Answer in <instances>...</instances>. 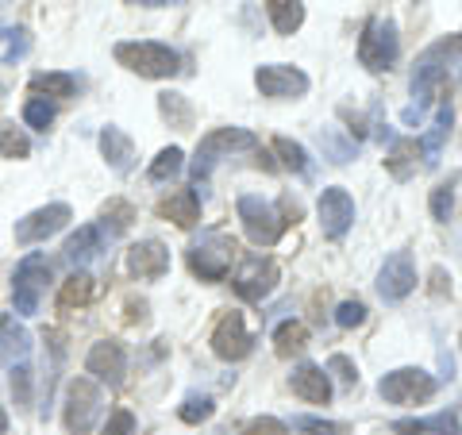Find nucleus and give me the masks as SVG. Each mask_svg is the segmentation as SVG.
<instances>
[{
  "label": "nucleus",
  "mask_w": 462,
  "mask_h": 435,
  "mask_svg": "<svg viewBox=\"0 0 462 435\" xmlns=\"http://www.w3.org/2000/svg\"><path fill=\"white\" fill-rule=\"evenodd\" d=\"M23 120H27V127H35V132H47L54 124V105L47 97H32L23 105Z\"/></svg>",
  "instance_id": "obj_32"
},
{
  "label": "nucleus",
  "mask_w": 462,
  "mask_h": 435,
  "mask_svg": "<svg viewBox=\"0 0 462 435\" xmlns=\"http://www.w3.org/2000/svg\"><path fill=\"white\" fill-rule=\"evenodd\" d=\"M231 282H236V293L243 301H263L273 293V285H278V266H273V258L251 255V258H243V266Z\"/></svg>",
  "instance_id": "obj_12"
},
{
  "label": "nucleus",
  "mask_w": 462,
  "mask_h": 435,
  "mask_svg": "<svg viewBox=\"0 0 462 435\" xmlns=\"http://www.w3.org/2000/svg\"><path fill=\"white\" fill-rule=\"evenodd\" d=\"M212 412H216V404L205 393H189V397H185V404L178 409V416L185 420V424H200V420H208Z\"/></svg>",
  "instance_id": "obj_34"
},
{
  "label": "nucleus",
  "mask_w": 462,
  "mask_h": 435,
  "mask_svg": "<svg viewBox=\"0 0 462 435\" xmlns=\"http://www.w3.org/2000/svg\"><path fill=\"white\" fill-rule=\"evenodd\" d=\"M0 39H8L5 62H16V58H23V54H27V32H23V27H16V32H5Z\"/></svg>",
  "instance_id": "obj_44"
},
{
  "label": "nucleus",
  "mask_w": 462,
  "mask_h": 435,
  "mask_svg": "<svg viewBox=\"0 0 462 435\" xmlns=\"http://www.w3.org/2000/svg\"><path fill=\"white\" fill-rule=\"evenodd\" d=\"M100 435H135V416L127 412V409H116L112 416H108V424H105V431Z\"/></svg>",
  "instance_id": "obj_42"
},
{
  "label": "nucleus",
  "mask_w": 462,
  "mask_h": 435,
  "mask_svg": "<svg viewBox=\"0 0 462 435\" xmlns=\"http://www.w3.org/2000/svg\"><path fill=\"white\" fill-rule=\"evenodd\" d=\"M127 270L135 273L143 282H158L170 273V251L158 239H143L127 251Z\"/></svg>",
  "instance_id": "obj_16"
},
{
  "label": "nucleus",
  "mask_w": 462,
  "mask_h": 435,
  "mask_svg": "<svg viewBox=\"0 0 462 435\" xmlns=\"http://www.w3.org/2000/svg\"><path fill=\"white\" fill-rule=\"evenodd\" d=\"M436 389H439V382L420 366H401L378 382V393L389 404H424L436 397Z\"/></svg>",
  "instance_id": "obj_6"
},
{
  "label": "nucleus",
  "mask_w": 462,
  "mask_h": 435,
  "mask_svg": "<svg viewBox=\"0 0 462 435\" xmlns=\"http://www.w3.org/2000/svg\"><path fill=\"white\" fill-rule=\"evenodd\" d=\"M112 54H116V62L127 66L139 78H173L181 69V54L173 47H166V42H151V39L116 42Z\"/></svg>",
  "instance_id": "obj_2"
},
{
  "label": "nucleus",
  "mask_w": 462,
  "mask_h": 435,
  "mask_svg": "<svg viewBox=\"0 0 462 435\" xmlns=\"http://www.w3.org/2000/svg\"><path fill=\"white\" fill-rule=\"evenodd\" d=\"M0 435H8V416H5V409H0Z\"/></svg>",
  "instance_id": "obj_46"
},
{
  "label": "nucleus",
  "mask_w": 462,
  "mask_h": 435,
  "mask_svg": "<svg viewBox=\"0 0 462 435\" xmlns=\"http://www.w3.org/2000/svg\"><path fill=\"white\" fill-rule=\"evenodd\" d=\"M16 374H12V393H16V404H32V370L23 366H12Z\"/></svg>",
  "instance_id": "obj_40"
},
{
  "label": "nucleus",
  "mask_w": 462,
  "mask_h": 435,
  "mask_svg": "<svg viewBox=\"0 0 462 435\" xmlns=\"http://www.w3.org/2000/svg\"><path fill=\"white\" fill-rule=\"evenodd\" d=\"M316 212H320V227L328 239H343L355 224V200L343 185H328L320 200H316Z\"/></svg>",
  "instance_id": "obj_10"
},
{
  "label": "nucleus",
  "mask_w": 462,
  "mask_h": 435,
  "mask_svg": "<svg viewBox=\"0 0 462 435\" xmlns=\"http://www.w3.org/2000/svg\"><path fill=\"white\" fill-rule=\"evenodd\" d=\"M266 12H270V23L278 35H293V32H300V23H305V5H300V0H266Z\"/></svg>",
  "instance_id": "obj_23"
},
{
  "label": "nucleus",
  "mask_w": 462,
  "mask_h": 435,
  "mask_svg": "<svg viewBox=\"0 0 462 435\" xmlns=\"http://www.w3.org/2000/svg\"><path fill=\"white\" fill-rule=\"evenodd\" d=\"M100 154L108 158V166L116 173H127L135 166V143L127 139L120 127H105V132H100Z\"/></svg>",
  "instance_id": "obj_20"
},
{
  "label": "nucleus",
  "mask_w": 462,
  "mask_h": 435,
  "mask_svg": "<svg viewBox=\"0 0 462 435\" xmlns=\"http://www.w3.org/2000/svg\"><path fill=\"white\" fill-rule=\"evenodd\" d=\"M451 208H455V190L451 185H436V190H431V216H436V220H451Z\"/></svg>",
  "instance_id": "obj_36"
},
{
  "label": "nucleus",
  "mask_w": 462,
  "mask_h": 435,
  "mask_svg": "<svg viewBox=\"0 0 462 435\" xmlns=\"http://www.w3.org/2000/svg\"><path fill=\"white\" fill-rule=\"evenodd\" d=\"M336 324H339V328H358V324H366V304H363V301H343L339 309H336Z\"/></svg>",
  "instance_id": "obj_38"
},
{
  "label": "nucleus",
  "mask_w": 462,
  "mask_h": 435,
  "mask_svg": "<svg viewBox=\"0 0 462 435\" xmlns=\"http://www.w3.org/2000/svg\"><path fill=\"white\" fill-rule=\"evenodd\" d=\"M32 355V331L16 316H0V366H20Z\"/></svg>",
  "instance_id": "obj_18"
},
{
  "label": "nucleus",
  "mask_w": 462,
  "mask_h": 435,
  "mask_svg": "<svg viewBox=\"0 0 462 435\" xmlns=\"http://www.w3.org/2000/svg\"><path fill=\"white\" fill-rule=\"evenodd\" d=\"M258 147V135L247 132V127H216V132H208L205 139H200L197 147V158H193V178L205 181L212 166L220 162L224 154H236V151H254Z\"/></svg>",
  "instance_id": "obj_4"
},
{
  "label": "nucleus",
  "mask_w": 462,
  "mask_h": 435,
  "mask_svg": "<svg viewBox=\"0 0 462 435\" xmlns=\"http://www.w3.org/2000/svg\"><path fill=\"white\" fill-rule=\"evenodd\" d=\"M297 216H300V205L289 197L282 200V208H273L270 200L254 197V193L239 197V220H243V231H247V239L254 246H273L285 236L289 224H297Z\"/></svg>",
  "instance_id": "obj_1"
},
{
  "label": "nucleus",
  "mask_w": 462,
  "mask_h": 435,
  "mask_svg": "<svg viewBox=\"0 0 462 435\" xmlns=\"http://www.w3.org/2000/svg\"><path fill=\"white\" fill-rule=\"evenodd\" d=\"M397 435H462V409H451V412H436L428 420H397L393 424Z\"/></svg>",
  "instance_id": "obj_19"
},
{
  "label": "nucleus",
  "mask_w": 462,
  "mask_h": 435,
  "mask_svg": "<svg viewBox=\"0 0 462 435\" xmlns=\"http://www.w3.org/2000/svg\"><path fill=\"white\" fill-rule=\"evenodd\" d=\"M231 263H236V239L220 236V231L193 243V251H189V270L200 282H224Z\"/></svg>",
  "instance_id": "obj_7"
},
{
  "label": "nucleus",
  "mask_w": 462,
  "mask_h": 435,
  "mask_svg": "<svg viewBox=\"0 0 462 435\" xmlns=\"http://www.w3.org/2000/svg\"><path fill=\"white\" fill-rule=\"evenodd\" d=\"M397 54H401L397 23L374 16V20L363 27V35H358V62H363L370 74H382V69H389V66L397 62Z\"/></svg>",
  "instance_id": "obj_3"
},
{
  "label": "nucleus",
  "mask_w": 462,
  "mask_h": 435,
  "mask_svg": "<svg viewBox=\"0 0 462 435\" xmlns=\"http://www.w3.org/2000/svg\"><path fill=\"white\" fill-rule=\"evenodd\" d=\"M93 297V278L89 273H74V278L62 282V293H58V309H81Z\"/></svg>",
  "instance_id": "obj_29"
},
{
  "label": "nucleus",
  "mask_w": 462,
  "mask_h": 435,
  "mask_svg": "<svg viewBox=\"0 0 462 435\" xmlns=\"http://www.w3.org/2000/svg\"><path fill=\"white\" fill-rule=\"evenodd\" d=\"M273 151L282 154V162H285V170H293V173H300V178H309L312 173V158H309V151L300 147L297 139H285V135H278L273 139Z\"/></svg>",
  "instance_id": "obj_28"
},
{
  "label": "nucleus",
  "mask_w": 462,
  "mask_h": 435,
  "mask_svg": "<svg viewBox=\"0 0 462 435\" xmlns=\"http://www.w3.org/2000/svg\"><path fill=\"white\" fill-rule=\"evenodd\" d=\"M0 8H5V0H0Z\"/></svg>",
  "instance_id": "obj_47"
},
{
  "label": "nucleus",
  "mask_w": 462,
  "mask_h": 435,
  "mask_svg": "<svg viewBox=\"0 0 462 435\" xmlns=\"http://www.w3.org/2000/svg\"><path fill=\"white\" fill-rule=\"evenodd\" d=\"M105 409V393L93 378H74L66 389V431L69 435H89Z\"/></svg>",
  "instance_id": "obj_5"
},
{
  "label": "nucleus",
  "mask_w": 462,
  "mask_h": 435,
  "mask_svg": "<svg viewBox=\"0 0 462 435\" xmlns=\"http://www.w3.org/2000/svg\"><path fill=\"white\" fill-rule=\"evenodd\" d=\"M51 282V263L42 255H27L23 263L12 273V301H16L20 316H35L39 312V297Z\"/></svg>",
  "instance_id": "obj_8"
},
{
  "label": "nucleus",
  "mask_w": 462,
  "mask_h": 435,
  "mask_svg": "<svg viewBox=\"0 0 462 435\" xmlns=\"http://www.w3.org/2000/svg\"><path fill=\"white\" fill-rule=\"evenodd\" d=\"M69 205H42V208H35L32 216H23V220L16 224V239L27 246V243H42V239H51L54 231H62L66 224H69Z\"/></svg>",
  "instance_id": "obj_13"
},
{
  "label": "nucleus",
  "mask_w": 462,
  "mask_h": 435,
  "mask_svg": "<svg viewBox=\"0 0 462 435\" xmlns=\"http://www.w3.org/2000/svg\"><path fill=\"white\" fill-rule=\"evenodd\" d=\"M416 289V263H412V255L409 251H393L382 263V270H378V293H382V301H389V304H397V301H404Z\"/></svg>",
  "instance_id": "obj_11"
},
{
  "label": "nucleus",
  "mask_w": 462,
  "mask_h": 435,
  "mask_svg": "<svg viewBox=\"0 0 462 435\" xmlns=\"http://www.w3.org/2000/svg\"><path fill=\"white\" fill-rule=\"evenodd\" d=\"M416 154H420V143L416 139H393V151H389V158H385L389 173H393L397 181H404L416 170Z\"/></svg>",
  "instance_id": "obj_26"
},
{
  "label": "nucleus",
  "mask_w": 462,
  "mask_h": 435,
  "mask_svg": "<svg viewBox=\"0 0 462 435\" xmlns=\"http://www.w3.org/2000/svg\"><path fill=\"white\" fill-rule=\"evenodd\" d=\"M0 154L5 158H27L32 154V143H27V135L20 132V127L0 124Z\"/></svg>",
  "instance_id": "obj_33"
},
{
  "label": "nucleus",
  "mask_w": 462,
  "mask_h": 435,
  "mask_svg": "<svg viewBox=\"0 0 462 435\" xmlns=\"http://www.w3.org/2000/svg\"><path fill=\"white\" fill-rule=\"evenodd\" d=\"M158 212L178 227H193L200 220V197H197V190H173L162 205H158Z\"/></svg>",
  "instance_id": "obj_21"
},
{
  "label": "nucleus",
  "mask_w": 462,
  "mask_h": 435,
  "mask_svg": "<svg viewBox=\"0 0 462 435\" xmlns=\"http://www.w3.org/2000/svg\"><path fill=\"white\" fill-rule=\"evenodd\" d=\"M451 120H455L451 105H439L436 124H431V132H428V135H424V143H420V151H424V166H436V162H439V147H443V139L451 135Z\"/></svg>",
  "instance_id": "obj_24"
},
{
  "label": "nucleus",
  "mask_w": 462,
  "mask_h": 435,
  "mask_svg": "<svg viewBox=\"0 0 462 435\" xmlns=\"http://www.w3.org/2000/svg\"><path fill=\"white\" fill-rule=\"evenodd\" d=\"M181 166H185L181 147H166V151H158V158L151 162V181H170V178H178Z\"/></svg>",
  "instance_id": "obj_31"
},
{
  "label": "nucleus",
  "mask_w": 462,
  "mask_h": 435,
  "mask_svg": "<svg viewBox=\"0 0 462 435\" xmlns=\"http://www.w3.org/2000/svg\"><path fill=\"white\" fill-rule=\"evenodd\" d=\"M289 385H293V393L300 401L309 404H328L331 401V378L324 366H312V362H300V366L293 370V378H289Z\"/></svg>",
  "instance_id": "obj_17"
},
{
  "label": "nucleus",
  "mask_w": 462,
  "mask_h": 435,
  "mask_svg": "<svg viewBox=\"0 0 462 435\" xmlns=\"http://www.w3.org/2000/svg\"><path fill=\"white\" fill-rule=\"evenodd\" d=\"M85 370H89L97 382H105V385H120L124 374H127V355H124V347L116 343V339L93 343L89 358H85Z\"/></svg>",
  "instance_id": "obj_15"
},
{
  "label": "nucleus",
  "mask_w": 462,
  "mask_h": 435,
  "mask_svg": "<svg viewBox=\"0 0 462 435\" xmlns=\"http://www.w3.org/2000/svg\"><path fill=\"white\" fill-rule=\"evenodd\" d=\"M243 435H289V428L282 424L278 416H254L247 428H243Z\"/></svg>",
  "instance_id": "obj_39"
},
{
  "label": "nucleus",
  "mask_w": 462,
  "mask_h": 435,
  "mask_svg": "<svg viewBox=\"0 0 462 435\" xmlns=\"http://www.w3.org/2000/svg\"><path fill=\"white\" fill-rule=\"evenodd\" d=\"M100 251H105V231H100L97 224H85V227H78L74 236L66 239V258H69V263H78V266L93 263Z\"/></svg>",
  "instance_id": "obj_22"
},
{
  "label": "nucleus",
  "mask_w": 462,
  "mask_h": 435,
  "mask_svg": "<svg viewBox=\"0 0 462 435\" xmlns=\"http://www.w3.org/2000/svg\"><path fill=\"white\" fill-rule=\"evenodd\" d=\"M305 343H309V328L300 320H285L278 331H273V351H278L282 358L305 351Z\"/></svg>",
  "instance_id": "obj_27"
},
{
  "label": "nucleus",
  "mask_w": 462,
  "mask_h": 435,
  "mask_svg": "<svg viewBox=\"0 0 462 435\" xmlns=\"http://www.w3.org/2000/svg\"><path fill=\"white\" fill-rule=\"evenodd\" d=\"M127 5H143V8H178V5H189V0H127Z\"/></svg>",
  "instance_id": "obj_45"
},
{
  "label": "nucleus",
  "mask_w": 462,
  "mask_h": 435,
  "mask_svg": "<svg viewBox=\"0 0 462 435\" xmlns=\"http://www.w3.org/2000/svg\"><path fill=\"white\" fill-rule=\"evenodd\" d=\"M158 108H162L166 120H173L178 127L189 124V105L181 100V93H162V97H158Z\"/></svg>",
  "instance_id": "obj_35"
},
{
  "label": "nucleus",
  "mask_w": 462,
  "mask_h": 435,
  "mask_svg": "<svg viewBox=\"0 0 462 435\" xmlns=\"http://www.w3.org/2000/svg\"><path fill=\"white\" fill-rule=\"evenodd\" d=\"M316 139H320V151H324V158H331L336 166H343V162H351L355 158V139H343V132L336 124H328V127H320L316 132Z\"/></svg>",
  "instance_id": "obj_25"
},
{
  "label": "nucleus",
  "mask_w": 462,
  "mask_h": 435,
  "mask_svg": "<svg viewBox=\"0 0 462 435\" xmlns=\"http://www.w3.org/2000/svg\"><path fill=\"white\" fill-rule=\"evenodd\" d=\"M112 220V231H124L127 224H132V205H124V200H112V205L105 208V224Z\"/></svg>",
  "instance_id": "obj_43"
},
{
  "label": "nucleus",
  "mask_w": 462,
  "mask_h": 435,
  "mask_svg": "<svg viewBox=\"0 0 462 435\" xmlns=\"http://www.w3.org/2000/svg\"><path fill=\"white\" fill-rule=\"evenodd\" d=\"M32 89L35 93H47V97H74L78 93V78L51 69V74H35L32 78Z\"/></svg>",
  "instance_id": "obj_30"
},
{
  "label": "nucleus",
  "mask_w": 462,
  "mask_h": 435,
  "mask_svg": "<svg viewBox=\"0 0 462 435\" xmlns=\"http://www.w3.org/2000/svg\"><path fill=\"white\" fill-rule=\"evenodd\" d=\"M293 428H297V431H309V435H346L343 424H331V420H316V416H297Z\"/></svg>",
  "instance_id": "obj_37"
},
{
  "label": "nucleus",
  "mask_w": 462,
  "mask_h": 435,
  "mask_svg": "<svg viewBox=\"0 0 462 435\" xmlns=\"http://www.w3.org/2000/svg\"><path fill=\"white\" fill-rule=\"evenodd\" d=\"M254 85L263 97L273 100H297L309 93V74L297 66H285V62H270V66H258L254 69Z\"/></svg>",
  "instance_id": "obj_9"
},
{
  "label": "nucleus",
  "mask_w": 462,
  "mask_h": 435,
  "mask_svg": "<svg viewBox=\"0 0 462 435\" xmlns=\"http://www.w3.org/2000/svg\"><path fill=\"white\" fill-rule=\"evenodd\" d=\"M328 374H336L343 385H355L358 382V370H355V362L346 358V355H331L328 358Z\"/></svg>",
  "instance_id": "obj_41"
},
{
  "label": "nucleus",
  "mask_w": 462,
  "mask_h": 435,
  "mask_svg": "<svg viewBox=\"0 0 462 435\" xmlns=\"http://www.w3.org/2000/svg\"><path fill=\"white\" fill-rule=\"evenodd\" d=\"M251 347H254V339H251V331H247V324H243L239 312H227L224 320L216 324V331H212V351L220 355L224 362L247 358Z\"/></svg>",
  "instance_id": "obj_14"
}]
</instances>
